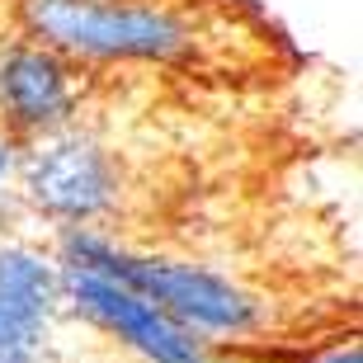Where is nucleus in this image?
Returning a JSON list of instances; mask_svg holds the SVG:
<instances>
[{
    "mask_svg": "<svg viewBox=\"0 0 363 363\" xmlns=\"http://www.w3.org/2000/svg\"><path fill=\"white\" fill-rule=\"evenodd\" d=\"M24 28L48 48L81 57H179L194 33L156 0H24Z\"/></svg>",
    "mask_w": 363,
    "mask_h": 363,
    "instance_id": "f257e3e1",
    "label": "nucleus"
},
{
    "mask_svg": "<svg viewBox=\"0 0 363 363\" xmlns=\"http://www.w3.org/2000/svg\"><path fill=\"white\" fill-rule=\"evenodd\" d=\"M71 259H76V269H90L99 279L118 283V288L137 293L142 302L161 307L165 316H184V321L213 325V330H245V325L255 321V307L231 283L213 279V274H203V269L133 259V255H118V250L94 245V241H76L71 245Z\"/></svg>",
    "mask_w": 363,
    "mask_h": 363,
    "instance_id": "f03ea898",
    "label": "nucleus"
},
{
    "mask_svg": "<svg viewBox=\"0 0 363 363\" xmlns=\"http://www.w3.org/2000/svg\"><path fill=\"white\" fill-rule=\"evenodd\" d=\"M71 293L90 316H99L104 325H113L118 335H128L137 350L156 363H208L203 350L189 340V330H179L175 316H165L161 307L142 302L137 293L118 288V283L99 279L90 269H71Z\"/></svg>",
    "mask_w": 363,
    "mask_h": 363,
    "instance_id": "7ed1b4c3",
    "label": "nucleus"
},
{
    "mask_svg": "<svg viewBox=\"0 0 363 363\" xmlns=\"http://www.w3.org/2000/svg\"><path fill=\"white\" fill-rule=\"evenodd\" d=\"M28 189H33V199L43 208H52L62 217H90L113 194V170H108L104 151L67 142V147H52L48 156L33 161Z\"/></svg>",
    "mask_w": 363,
    "mask_h": 363,
    "instance_id": "20e7f679",
    "label": "nucleus"
},
{
    "mask_svg": "<svg viewBox=\"0 0 363 363\" xmlns=\"http://www.w3.org/2000/svg\"><path fill=\"white\" fill-rule=\"evenodd\" d=\"M52 302V279L33 255H0V363H33L43 321Z\"/></svg>",
    "mask_w": 363,
    "mask_h": 363,
    "instance_id": "39448f33",
    "label": "nucleus"
},
{
    "mask_svg": "<svg viewBox=\"0 0 363 363\" xmlns=\"http://www.w3.org/2000/svg\"><path fill=\"white\" fill-rule=\"evenodd\" d=\"M0 104H5V113H10L14 123H24V128L57 123L71 108L67 71L57 67L48 52L19 48V52H10L5 67H0Z\"/></svg>",
    "mask_w": 363,
    "mask_h": 363,
    "instance_id": "423d86ee",
    "label": "nucleus"
},
{
    "mask_svg": "<svg viewBox=\"0 0 363 363\" xmlns=\"http://www.w3.org/2000/svg\"><path fill=\"white\" fill-rule=\"evenodd\" d=\"M316 363H363V354H359V345H345V350H330V354H321Z\"/></svg>",
    "mask_w": 363,
    "mask_h": 363,
    "instance_id": "0eeeda50",
    "label": "nucleus"
}]
</instances>
